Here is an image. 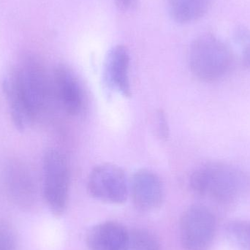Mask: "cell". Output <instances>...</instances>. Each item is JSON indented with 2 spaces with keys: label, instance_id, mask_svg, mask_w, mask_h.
Listing matches in <instances>:
<instances>
[{
  "label": "cell",
  "instance_id": "13",
  "mask_svg": "<svg viewBox=\"0 0 250 250\" xmlns=\"http://www.w3.org/2000/svg\"><path fill=\"white\" fill-rule=\"evenodd\" d=\"M212 0H167L169 14L179 23H189L204 17Z\"/></svg>",
  "mask_w": 250,
  "mask_h": 250
},
{
  "label": "cell",
  "instance_id": "15",
  "mask_svg": "<svg viewBox=\"0 0 250 250\" xmlns=\"http://www.w3.org/2000/svg\"><path fill=\"white\" fill-rule=\"evenodd\" d=\"M129 250H162L157 236L146 229H135L129 231Z\"/></svg>",
  "mask_w": 250,
  "mask_h": 250
},
{
  "label": "cell",
  "instance_id": "2",
  "mask_svg": "<svg viewBox=\"0 0 250 250\" xmlns=\"http://www.w3.org/2000/svg\"><path fill=\"white\" fill-rule=\"evenodd\" d=\"M233 61V54L228 45L210 34L198 37L189 48V68L203 82H215L224 77L231 68Z\"/></svg>",
  "mask_w": 250,
  "mask_h": 250
},
{
  "label": "cell",
  "instance_id": "9",
  "mask_svg": "<svg viewBox=\"0 0 250 250\" xmlns=\"http://www.w3.org/2000/svg\"><path fill=\"white\" fill-rule=\"evenodd\" d=\"M130 57L125 45L113 47L107 54L104 64V81L111 90L124 97L131 95L129 78Z\"/></svg>",
  "mask_w": 250,
  "mask_h": 250
},
{
  "label": "cell",
  "instance_id": "11",
  "mask_svg": "<svg viewBox=\"0 0 250 250\" xmlns=\"http://www.w3.org/2000/svg\"><path fill=\"white\" fill-rule=\"evenodd\" d=\"M2 91L13 124L16 129L23 132L34 119L22 91L16 66L10 68L3 78Z\"/></svg>",
  "mask_w": 250,
  "mask_h": 250
},
{
  "label": "cell",
  "instance_id": "4",
  "mask_svg": "<svg viewBox=\"0 0 250 250\" xmlns=\"http://www.w3.org/2000/svg\"><path fill=\"white\" fill-rule=\"evenodd\" d=\"M16 67L22 91L35 121L45 112L51 101V88L46 71L37 57L29 54Z\"/></svg>",
  "mask_w": 250,
  "mask_h": 250
},
{
  "label": "cell",
  "instance_id": "1",
  "mask_svg": "<svg viewBox=\"0 0 250 250\" xmlns=\"http://www.w3.org/2000/svg\"><path fill=\"white\" fill-rule=\"evenodd\" d=\"M189 185L197 195L228 204L249 190L250 176L232 165L211 162L200 166L192 173Z\"/></svg>",
  "mask_w": 250,
  "mask_h": 250
},
{
  "label": "cell",
  "instance_id": "17",
  "mask_svg": "<svg viewBox=\"0 0 250 250\" xmlns=\"http://www.w3.org/2000/svg\"><path fill=\"white\" fill-rule=\"evenodd\" d=\"M14 233L7 226H0V250H16Z\"/></svg>",
  "mask_w": 250,
  "mask_h": 250
},
{
  "label": "cell",
  "instance_id": "19",
  "mask_svg": "<svg viewBox=\"0 0 250 250\" xmlns=\"http://www.w3.org/2000/svg\"><path fill=\"white\" fill-rule=\"evenodd\" d=\"M138 0H114L116 7L121 11L133 10L138 4Z\"/></svg>",
  "mask_w": 250,
  "mask_h": 250
},
{
  "label": "cell",
  "instance_id": "6",
  "mask_svg": "<svg viewBox=\"0 0 250 250\" xmlns=\"http://www.w3.org/2000/svg\"><path fill=\"white\" fill-rule=\"evenodd\" d=\"M89 195L98 201L111 204H124L129 195V185L123 169L104 163L92 169L87 182Z\"/></svg>",
  "mask_w": 250,
  "mask_h": 250
},
{
  "label": "cell",
  "instance_id": "7",
  "mask_svg": "<svg viewBox=\"0 0 250 250\" xmlns=\"http://www.w3.org/2000/svg\"><path fill=\"white\" fill-rule=\"evenodd\" d=\"M4 183L12 202L23 210H29L37 201L36 182L28 165L19 158H10L4 166Z\"/></svg>",
  "mask_w": 250,
  "mask_h": 250
},
{
  "label": "cell",
  "instance_id": "18",
  "mask_svg": "<svg viewBox=\"0 0 250 250\" xmlns=\"http://www.w3.org/2000/svg\"><path fill=\"white\" fill-rule=\"evenodd\" d=\"M157 127L159 135L162 138H166L168 135V126L167 124L166 115L162 111H159L157 116Z\"/></svg>",
  "mask_w": 250,
  "mask_h": 250
},
{
  "label": "cell",
  "instance_id": "14",
  "mask_svg": "<svg viewBox=\"0 0 250 250\" xmlns=\"http://www.w3.org/2000/svg\"><path fill=\"white\" fill-rule=\"evenodd\" d=\"M225 229L228 238L233 245L243 250H250V222L233 220L227 223Z\"/></svg>",
  "mask_w": 250,
  "mask_h": 250
},
{
  "label": "cell",
  "instance_id": "5",
  "mask_svg": "<svg viewBox=\"0 0 250 250\" xmlns=\"http://www.w3.org/2000/svg\"><path fill=\"white\" fill-rule=\"evenodd\" d=\"M216 220L212 211L202 205L189 207L181 217V244L185 250H208L215 236Z\"/></svg>",
  "mask_w": 250,
  "mask_h": 250
},
{
  "label": "cell",
  "instance_id": "12",
  "mask_svg": "<svg viewBox=\"0 0 250 250\" xmlns=\"http://www.w3.org/2000/svg\"><path fill=\"white\" fill-rule=\"evenodd\" d=\"M86 241L89 250H129V230L121 223L104 222L89 230Z\"/></svg>",
  "mask_w": 250,
  "mask_h": 250
},
{
  "label": "cell",
  "instance_id": "3",
  "mask_svg": "<svg viewBox=\"0 0 250 250\" xmlns=\"http://www.w3.org/2000/svg\"><path fill=\"white\" fill-rule=\"evenodd\" d=\"M43 196L51 212L60 217L66 211L70 189V170L62 153L50 148L43 156Z\"/></svg>",
  "mask_w": 250,
  "mask_h": 250
},
{
  "label": "cell",
  "instance_id": "8",
  "mask_svg": "<svg viewBox=\"0 0 250 250\" xmlns=\"http://www.w3.org/2000/svg\"><path fill=\"white\" fill-rule=\"evenodd\" d=\"M130 192L136 208L146 212L160 208L164 200L161 180L157 174L146 169L135 172L131 182Z\"/></svg>",
  "mask_w": 250,
  "mask_h": 250
},
{
  "label": "cell",
  "instance_id": "10",
  "mask_svg": "<svg viewBox=\"0 0 250 250\" xmlns=\"http://www.w3.org/2000/svg\"><path fill=\"white\" fill-rule=\"evenodd\" d=\"M54 89L64 111L72 116L83 109V93L76 75L67 66L60 64L54 71Z\"/></svg>",
  "mask_w": 250,
  "mask_h": 250
},
{
  "label": "cell",
  "instance_id": "16",
  "mask_svg": "<svg viewBox=\"0 0 250 250\" xmlns=\"http://www.w3.org/2000/svg\"><path fill=\"white\" fill-rule=\"evenodd\" d=\"M235 41L242 48V64L250 67V31L245 26H239L235 31Z\"/></svg>",
  "mask_w": 250,
  "mask_h": 250
}]
</instances>
